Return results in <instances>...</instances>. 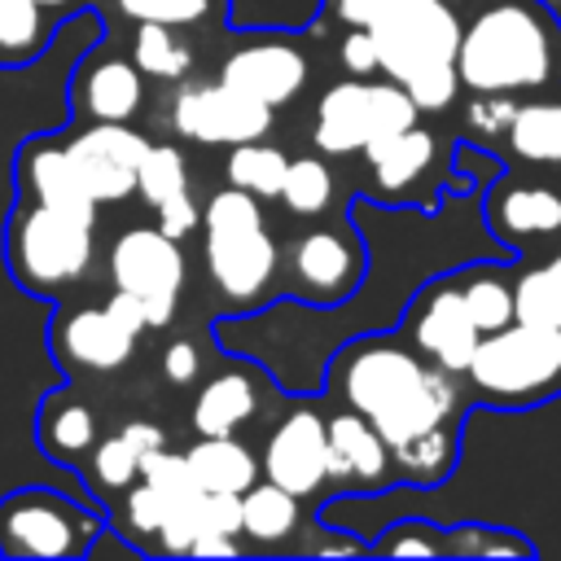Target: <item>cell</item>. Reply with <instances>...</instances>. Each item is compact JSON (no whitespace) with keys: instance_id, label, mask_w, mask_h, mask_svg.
Wrapping results in <instances>:
<instances>
[{"instance_id":"6da1fadb","label":"cell","mask_w":561,"mask_h":561,"mask_svg":"<svg viewBox=\"0 0 561 561\" xmlns=\"http://www.w3.org/2000/svg\"><path fill=\"white\" fill-rule=\"evenodd\" d=\"M451 377L456 373L425 364L416 351H403L394 342H359L337 368V390L359 416L377 425V434L394 451L430 430L456 425L460 390Z\"/></svg>"},{"instance_id":"7a4b0ae2","label":"cell","mask_w":561,"mask_h":561,"mask_svg":"<svg viewBox=\"0 0 561 561\" xmlns=\"http://www.w3.org/2000/svg\"><path fill=\"white\" fill-rule=\"evenodd\" d=\"M456 75L469 92H539L561 79V26L539 0H482L460 26Z\"/></svg>"},{"instance_id":"3957f363","label":"cell","mask_w":561,"mask_h":561,"mask_svg":"<svg viewBox=\"0 0 561 561\" xmlns=\"http://www.w3.org/2000/svg\"><path fill=\"white\" fill-rule=\"evenodd\" d=\"M377 61L381 70L403 83L416 110H443L451 105L460 75H456V48H460V18L447 9V0H425L403 9L399 18L373 26Z\"/></svg>"},{"instance_id":"277c9868","label":"cell","mask_w":561,"mask_h":561,"mask_svg":"<svg viewBox=\"0 0 561 561\" xmlns=\"http://www.w3.org/2000/svg\"><path fill=\"white\" fill-rule=\"evenodd\" d=\"M469 390L495 408H530L561 394V329L513 316L478 337L465 368Z\"/></svg>"},{"instance_id":"5b68a950","label":"cell","mask_w":561,"mask_h":561,"mask_svg":"<svg viewBox=\"0 0 561 561\" xmlns=\"http://www.w3.org/2000/svg\"><path fill=\"white\" fill-rule=\"evenodd\" d=\"M206 267L210 280L237 298V302H254L272 276H276V241L263 228V210L254 202V193L245 188H219L206 210Z\"/></svg>"},{"instance_id":"8992f818","label":"cell","mask_w":561,"mask_h":561,"mask_svg":"<svg viewBox=\"0 0 561 561\" xmlns=\"http://www.w3.org/2000/svg\"><path fill=\"white\" fill-rule=\"evenodd\" d=\"M101 517L75 500L26 486L0 500V552L4 557H83Z\"/></svg>"},{"instance_id":"52a82bcc","label":"cell","mask_w":561,"mask_h":561,"mask_svg":"<svg viewBox=\"0 0 561 561\" xmlns=\"http://www.w3.org/2000/svg\"><path fill=\"white\" fill-rule=\"evenodd\" d=\"M416 105L403 92V83H368V79H346L333 83L316 110V145L324 153H351L364 149L390 131H403L416 123Z\"/></svg>"},{"instance_id":"ba28073f","label":"cell","mask_w":561,"mask_h":561,"mask_svg":"<svg viewBox=\"0 0 561 561\" xmlns=\"http://www.w3.org/2000/svg\"><path fill=\"white\" fill-rule=\"evenodd\" d=\"M92 263V224L35 206L13 219L9 267L26 289H66Z\"/></svg>"},{"instance_id":"9c48e42d","label":"cell","mask_w":561,"mask_h":561,"mask_svg":"<svg viewBox=\"0 0 561 561\" xmlns=\"http://www.w3.org/2000/svg\"><path fill=\"white\" fill-rule=\"evenodd\" d=\"M110 276H114V289H127L145 302V324L158 329L175 311V298L184 285V254L175 237H167L162 228H131L118 237L110 254Z\"/></svg>"},{"instance_id":"30bf717a","label":"cell","mask_w":561,"mask_h":561,"mask_svg":"<svg viewBox=\"0 0 561 561\" xmlns=\"http://www.w3.org/2000/svg\"><path fill=\"white\" fill-rule=\"evenodd\" d=\"M408 333H412V346L430 364H438L447 373L469 368L482 329L473 324V316L465 307L460 276H443L430 289H421V298L412 302V316H408Z\"/></svg>"},{"instance_id":"8fae6325","label":"cell","mask_w":561,"mask_h":561,"mask_svg":"<svg viewBox=\"0 0 561 561\" xmlns=\"http://www.w3.org/2000/svg\"><path fill=\"white\" fill-rule=\"evenodd\" d=\"M272 127V105L219 83H197L175 96V131L197 145H241Z\"/></svg>"},{"instance_id":"7c38bea8","label":"cell","mask_w":561,"mask_h":561,"mask_svg":"<svg viewBox=\"0 0 561 561\" xmlns=\"http://www.w3.org/2000/svg\"><path fill=\"white\" fill-rule=\"evenodd\" d=\"M83 188L92 193V202H123L127 193H136V175L140 162L149 153V140L123 123H96L88 131H79L66 145Z\"/></svg>"},{"instance_id":"4fadbf2b","label":"cell","mask_w":561,"mask_h":561,"mask_svg":"<svg viewBox=\"0 0 561 561\" xmlns=\"http://www.w3.org/2000/svg\"><path fill=\"white\" fill-rule=\"evenodd\" d=\"M289 276L294 289L311 302H337L346 298L364 276V250L342 228H311L289 250Z\"/></svg>"},{"instance_id":"5bb4252c","label":"cell","mask_w":561,"mask_h":561,"mask_svg":"<svg viewBox=\"0 0 561 561\" xmlns=\"http://www.w3.org/2000/svg\"><path fill=\"white\" fill-rule=\"evenodd\" d=\"M263 473L267 482L285 486L289 495H311L316 486L329 482V434L316 412H294L285 416L263 451Z\"/></svg>"},{"instance_id":"9a60e30c","label":"cell","mask_w":561,"mask_h":561,"mask_svg":"<svg viewBox=\"0 0 561 561\" xmlns=\"http://www.w3.org/2000/svg\"><path fill=\"white\" fill-rule=\"evenodd\" d=\"M486 228L508 245L561 237V188L543 180H500L486 197Z\"/></svg>"},{"instance_id":"2e32d148","label":"cell","mask_w":561,"mask_h":561,"mask_svg":"<svg viewBox=\"0 0 561 561\" xmlns=\"http://www.w3.org/2000/svg\"><path fill=\"white\" fill-rule=\"evenodd\" d=\"M219 79L276 110L285 101H294L298 88L307 83V61L289 39H254V44H241L224 61Z\"/></svg>"},{"instance_id":"e0dca14e","label":"cell","mask_w":561,"mask_h":561,"mask_svg":"<svg viewBox=\"0 0 561 561\" xmlns=\"http://www.w3.org/2000/svg\"><path fill=\"white\" fill-rule=\"evenodd\" d=\"M329 434V478L333 482H351V486H381L390 473V447L377 434V425L368 416H359L355 408L324 421Z\"/></svg>"},{"instance_id":"ac0fdd59","label":"cell","mask_w":561,"mask_h":561,"mask_svg":"<svg viewBox=\"0 0 561 561\" xmlns=\"http://www.w3.org/2000/svg\"><path fill=\"white\" fill-rule=\"evenodd\" d=\"M140 333H131L110 307H88V311H75L61 329H57V342H61V355L79 368H92V373H105V368H118L131 346H136Z\"/></svg>"},{"instance_id":"d6986e66","label":"cell","mask_w":561,"mask_h":561,"mask_svg":"<svg viewBox=\"0 0 561 561\" xmlns=\"http://www.w3.org/2000/svg\"><path fill=\"white\" fill-rule=\"evenodd\" d=\"M26 184L35 188V202L48 206V210H61L70 219H83L92 224L96 219V202L92 193L83 188L70 153L61 145H39V149H26Z\"/></svg>"},{"instance_id":"ffe728a7","label":"cell","mask_w":561,"mask_h":561,"mask_svg":"<svg viewBox=\"0 0 561 561\" xmlns=\"http://www.w3.org/2000/svg\"><path fill=\"white\" fill-rule=\"evenodd\" d=\"M79 105L96 123H127L140 110V75H136V61H118V57L92 61L83 70V79H79Z\"/></svg>"},{"instance_id":"44dd1931","label":"cell","mask_w":561,"mask_h":561,"mask_svg":"<svg viewBox=\"0 0 561 561\" xmlns=\"http://www.w3.org/2000/svg\"><path fill=\"white\" fill-rule=\"evenodd\" d=\"M359 153L368 158L377 184L390 188V193H399V188L416 184V180L430 171V162H434V136L412 123V127H403V131H390V136L364 145Z\"/></svg>"},{"instance_id":"7402d4cb","label":"cell","mask_w":561,"mask_h":561,"mask_svg":"<svg viewBox=\"0 0 561 561\" xmlns=\"http://www.w3.org/2000/svg\"><path fill=\"white\" fill-rule=\"evenodd\" d=\"M193 478L202 491H250L259 478V460L232 438V434H202V443H193L184 451Z\"/></svg>"},{"instance_id":"603a6c76","label":"cell","mask_w":561,"mask_h":561,"mask_svg":"<svg viewBox=\"0 0 561 561\" xmlns=\"http://www.w3.org/2000/svg\"><path fill=\"white\" fill-rule=\"evenodd\" d=\"M259 408V394L245 377L228 373V377H215L197 390V403H193V425L197 434H237Z\"/></svg>"},{"instance_id":"cb8c5ba5","label":"cell","mask_w":561,"mask_h":561,"mask_svg":"<svg viewBox=\"0 0 561 561\" xmlns=\"http://www.w3.org/2000/svg\"><path fill=\"white\" fill-rule=\"evenodd\" d=\"M504 145L513 158L522 162H561V96L557 101H530V105H517L508 131H504Z\"/></svg>"},{"instance_id":"d4e9b609","label":"cell","mask_w":561,"mask_h":561,"mask_svg":"<svg viewBox=\"0 0 561 561\" xmlns=\"http://www.w3.org/2000/svg\"><path fill=\"white\" fill-rule=\"evenodd\" d=\"M92 412L70 394H48L39 408V443L53 460H75L92 447Z\"/></svg>"},{"instance_id":"484cf974","label":"cell","mask_w":561,"mask_h":561,"mask_svg":"<svg viewBox=\"0 0 561 561\" xmlns=\"http://www.w3.org/2000/svg\"><path fill=\"white\" fill-rule=\"evenodd\" d=\"M460 294H465V307H469V316H473V324L482 333L504 329L517 316L513 276L500 272V267H473V272H465L460 276Z\"/></svg>"},{"instance_id":"4316f807","label":"cell","mask_w":561,"mask_h":561,"mask_svg":"<svg viewBox=\"0 0 561 561\" xmlns=\"http://www.w3.org/2000/svg\"><path fill=\"white\" fill-rule=\"evenodd\" d=\"M294 522H298V495H289L285 486L263 482V486L241 491V530L250 539L276 543L294 530Z\"/></svg>"},{"instance_id":"83f0119b","label":"cell","mask_w":561,"mask_h":561,"mask_svg":"<svg viewBox=\"0 0 561 561\" xmlns=\"http://www.w3.org/2000/svg\"><path fill=\"white\" fill-rule=\"evenodd\" d=\"M285 167H289V158L276 145H259V140H241L228 153V180L254 197H280Z\"/></svg>"},{"instance_id":"f1b7e54d","label":"cell","mask_w":561,"mask_h":561,"mask_svg":"<svg viewBox=\"0 0 561 561\" xmlns=\"http://www.w3.org/2000/svg\"><path fill=\"white\" fill-rule=\"evenodd\" d=\"M131 61H136L140 75H153V79H180V75H188L193 53H188V44L175 35V26L140 22L136 44H131Z\"/></svg>"},{"instance_id":"f546056e","label":"cell","mask_w":561,"mask_h":561,"mask_svg":"<svg viewBox=\"0 0 561 561\" xmlns=\"http://www.w3.org/2000/svg\"><path fill=\"white\" fill-rule=\"evenodd\" d=\"M513 298H517V316L522 320H539V324H557L561 329V250L548 263L522 272L513 280Z\"/></svg>"},{"instance_id":"4dcf8cb0","label":"cell","mask_w":561,"mask_h":561,"mask_svg":"<svg viewBox=\"0 0 561 561\" xmlns=\"http://www.w3.org/2000/svg\"><path fill=\"white\" fill-rule=\"evenodd\" d=\"M280 197L294 215H320L329 210L333 202V175L320 158H294L285 167V184H280Z\"/></svg>"},{"instance_id":"1f68e13d","label":"cell","mask_w":561,"mask_h":561,"mask_svg":"<svg viewBox=\"0 0 561 561\" xmlns=\"http://www.w3.org/2000/svg\"><path fill=\"white\" fill-rule=\"evenodd\" d=\"M136 188L149 206L175 197L188 188V175H184V158L175 153V145H149L145 162H140V175H136Z\"/></svg>"},{"instance_id":"d6a6232c","label":"cell","mask_w":561,"mask_h":561,"mask_svg":"<svg viewBox=\"0 0 561 561\" xmlns=\"http://www.w3.org/2000/svg\"><path fill=\"white\" fill-rule=\"evenodd\" d=\"M44 44V18L35 0H0V53L26 57Z\"/></svg>"},{"instance_id":"836d02e7","label":"cell","mask_w":561,"mask_h":561,"mask_svg":"<svg viewBox=\"0 0 561 561\" xmlns=\"http://www.w3.org/2000/svg\"><path fill=\"white\" fill-rule=\"evenodd\" d=\"M443 552H456V557H500V552H522L530 557L535 548L508 530H495V526H456L443 535Z\"/></svg>"},{"instance_id":"e575fe53","label":"cell","mask_w":561,"mask_h":561,"mask_svg":"<svg viewBox=\"0 0 561 561\" xmlns=\"http://www.w3.org/2000/svg\"><path fill=\"white\" fill-rule=\"evenodd\" d=\"M92 478H96V486L127 491V486L140 478V451H136L123 434L96 443V451H92Z\"/></svg>"},{"instance_id":"d590c367","label":"cell","mask_w":561,"mask_h":561,"mask_svg":"<svg viewBox=\"0 0 561 561\" xmlns=\"http://www.w3.org/2000/svg\"><path fill=\"white\" fill-rule=\"evenodd\" d=\"M118 4L136 22H162V26H188L210 13V0H118Z\"/></svg>"},{"instance_id":"8d00e7d4","label":"cell","mask_w":561,"mask_h":561,"mask_svg":"<svg viewBox=\"0 0 561 561\" xmlns=\"http://www.w3.org/2000/svg\"><path fill=\"white\" fill-rule=\"evenodd\" d=\"M473 96H478V101H473L469 114H465L469 131L482 136V140H504V131H508V123H513V114H517V101L504 96V92H473Z\"/></svg>"},{"instance_id":"74e56055","label":"cell","mask_w":561,"mask_h":561,"mask_svg":"<svg viewBox=\"0 0 561 561\" xmlns=\"http://www.w3.org/2000/svg\"><path fill=\"white\" fill-rule=\"evenodd\" d=\"M162 513H167V504H162V495H158L145 478H140V486H136V482L127 486V495H123V530H127L131 539H140V535H158Z\"/></svg>"},{"instance_id":"f35d334b","label":"cell","mask_w":561,"mask_h":561,"mask_svg":"<svg viewBox=\"0 0 561 561\" xmlns=\"http://www.w3.org/2000/svg\"><path fill=\"white\" fill-rule=\"evenodd\" d=\"M377 552H403V557H438L443 552V535H434V526L425 522H399L390 535L377 539Z\"/></svg>"},{"instance_id":"ab89813d","label":"cell","mask_w":561,"mask_h":561,"mask_svg":"<svg viewBox=\"0 0 561 561\" xmlns=\"http://www.w3.org/2000/svg\"><path fill=\"white\" fill-rule=\"evenodd\" d=\"M412 4H425V0H333V13L346 22V26H381L390 18H399L403 9Z\"/></svg>"},{"instance_id":"60d3db41","label":"cell","mask_w":561,"mask_h":561,"mask_svg":"<svg viewBox=\"0 0 561 561\" xmlns=\"http://www.w3.org/2000/svg\"><path fill=\"white\" fill-rule=\"evenodd\" d=\"M337 57H342V66H346L351 75H359V79H368L373 70H381V61H377V39H373L368 26H351V35L342 39Z\"/></svg>"},{"instance_id":"b9f144b4","label":"cell","mask_w":561,"mask_h":561,"mask_svg":"<svg viewBox=\"0 0 561 561\" xmlns=\"http://www.w3.org/2000/svg\"><path fill=\"white\" fill-rule=\"evenodd\" d=\"M158 210V228L167 232V237H188L193 228H197V206H193V197H188V188L184 193H175V197H167V202H158L153 206Z\"/></svg>"},{"instance_id":"7bdbcfd3","label":"cell","mask_w":561,"mask_h":561,"mask_svg":"<svg viewBox=\"0 0 561 561\" xmlns=\"http://www.w3.org/2000/svg\"><path fill=\"white\" fill-rule=\"evenodd\" d=\"M197 368H202V359H197L193 342H171V346L162 351V373H167L171 386H188V381L197 377Z\"/></svg>"},{"instance_id":"ee69618b","label":"cell","mask_w":561,"mask_h":561,"mask_svg":"<svg viewBox=\"0 0 561 561\" xmlns=\"http://www.w3.org/2000/svg\"><path fill=\"white\" fill-rule=\"evenodd\" d=\"M188 552H193V557H232V552H237V539H232L228 530H215V526H202Z\"/></svg>"},{"instance_id":"f6af8a7d","label":"cell","mask_w":561,"mask_h":561,"mask_svg":"<svg viewBox=\"0 0 561 561\" xmlns=\"http://www.w3.org/2000/svg\"><path fill=\"white\" fill-rule=\"evenodd\" d=\"M123 438L140 451V460H145L149 451H158V447H162V430H158V425H149V421H131V425L123 430Z\"/></svg>"},{"instance_id":"bcb514c9","label":"cell","mask_w":561,"mask_h":561,"mask_svg":"<svg viewBox=\"0 0 561 561\" xmlns=\"http://www.w3.org/2000/svg\"><path fill=\"white\" fill-rule=\"evenodd\" d=\"M35 4H39V9H44V4H66V0H35Z\"/></svg>"}]
</instances>
